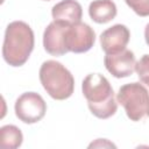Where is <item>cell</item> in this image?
<instances>
[{"label": "cell", "instance_id": "cell-1", "mask_svg": "<svg viewBox=\"0 0 149 149\" xmlns=\"http://www.w3.org/2000/svg\"><path fill=\"white\" fill-rule=\"evenodd\" d=\"M81 91L87 100L91 113L99 119H108L118 109L114 91L108 79L100 73L87 74L81 84Z\"/></svg>", "mask_w": 149, "mask_h": 149}, {"label": "cell", "instance_id": "cell-2", "mask_svg": "<svg viewBox=\"0 0 149 149\" xmlns=\"http://www.w3.org/2000/svg\"><path fill=\"white\" fill-rule=\"evenodd\" d=\"M35 44L34 31L30 26L23 21L10 22L5 31L2 56L7 64L10 66L23 65Z\"/></svg>", "mask_w": 149, "mask_h": 149}, {"label": "cell", "instance_id": "cell-3", "mask_svg": "<svg viewBox=\"0 0 149 149\" xmlns=\"http://www.w3.org/2000/svg\"><path fill=\"white\" fill-rule=\"evenodd\" d=\"M40 81L47 93L55 100L70 98L74 90L72 73L59 62L45 61L40 68Z\"/></svg>", "mask_w": 149, "mask_h": 149}, {"label": "cell", "instance_id": "cell-4", "mask_svg": "<svg viewBox=\"0 0 149 149\" xmlns=\"http://www.w3.org/2000/svg\"><path fill=\"white\" fill-rule=\"evenodd\" d=\"M116 100L123 106L132 121H140L149 116V90L142 83L125 84L119 88Z\"/></svg>", "mask_w": 149, "mask_h": 149}, {"label": "cell", "instance_id": "cell-5", "mask_svg": "<svg viewBox=\"0 0 149 149\" xmlns=\"http://www.w3.org/2000/svg\"><path fill=\"white\" fill-rule=\"evenodd\" d=\"M14 109L19 120L31 125L43 119L47 112V104L38 93L26 92L16 99Z\"/></svg>", "mask_w": 149, "mask_h": 149}, {"label": "cell", "instance_id": "cell-6", "mask_svg": "<svg viewBox=\"0 0 149 149\" xmlns=\"http://www.w3.org/2000/svg\"><path fill=\"white\" fill-rule=\"evenodd\" d=\"M95 42L94 30L84 22L70 24L65 31V47L68 51L83 54L88 51Z\"/></svg>", "mask_w": 149, "mask_h": 149}, {"label": "cell", "instance_id": "cell-7", "mask_svg": "<svg viewBox=\"0 0 149 149\" xmlns=\"http://www.w3.org/2000/svg\"><path fill=\"white\" fill-rule=\"evenodd\" d=\"M107 71L115 78H126L135 71L136 59L133 51L123 49L116 54H106L104 58Z\"/></svg>", "mask_w": 149, "mask_h": 149}, {"label": "cell", "instance_id": "cell-8", "mask_svg": "<svg viewBox=\"0 0 149 149\" xmlns=\"http://www.w3.org/2000/svg\"><path fill=\"white\" fill-rule=\"evenodd\" d=\"M70 24L61 21H52L43 34V47L52 56H63L68 51L65 47V31Z\"/></svg>", "mask_w": 149, "mask_h": 149}, {"label": "cell", "instance_id": "cell-9", "mask_svg": "<svg viewBox=\"0 0 149 149\" xmlns=\"http://www.w3.org/2000/svg\"><path fill=\"white\" fill-rule=\"evenodd\" d=\"M130 38L129 29L121 23L114 24L100 35V44L105 54H116L126 49Z\"/></svg>", "mask_w": 149, "mask_h": 149}, {"label": "cell", "instance_id": "cell-10", "mask_svg": "<svg viewBox=\"0 0 149 149\" xmlns=\"http://www.w3.org/2000/svg\"><path fill=\"white\" fill-rule=\"evenodd\" d=\"M51 15L54 21H61L68 24H73L80 22L83 8L81 5L76 0H63L52 7Z\"/></svg>", "mask_w": 149, "mask_h": 149}, {"label": "cell", "instance_id": "cell-11", "mask_svg": "<svg viewBox=\"0 0 149 149\" xmlns=\"http://www.w3.org/2000/svg\"><path fill=\"white\" fill-rule=\"evenodd\" d=\"M118 9L112 0H93L88 6V15L97 23H107L116 16Z\"/></svg>", "mask_w": 149, "mask_h": 149}, {"label": "cell", "instance_id": "cell-12", "mask_svg": "<svg viewBox=\"0 0 149 149\" xmlns=\"http://www.w3.org/2000/svg\"><path fill=\"white\" fill-rule=\"evenodd\" d=\"M23 135L20 128L14 125H6L0 128V144L2 148L15 149L22 144Z\"/></svg>", "mask_w": 149, "mask_h": 149}, {"label": "cell", "instance_id": "cell-13", "mask_svg": "<svg viewBox=\"0 0 149 149\" xmlns=\"http://www.w3.org/2000/svg\"><path fill=\"white\" fill-rule=\"evenodd\" d=\"M135 71L141 83L149 90V55H143L140 61L136 62Z\"/></svg>", "mask_w": 149, "mask_h": 149}, {"label": "cell", "instance_id": "cell-14", "mask_svg": "<svg viewBox=\"0 0 149 149\" xmlns=\"http://www.w3.org/2000/svg\"><path fill=\"white\" fill-rule=\"evenodd\" d=\"M125 2L140 16H149V0H125Z\"/></svg>", "mask_w": 149, "mask_h": 149}, {"label": "cell", "instance_id": "cell-15", "mask_svg": "<svg viewBox=\"0 0 149 149\" xmlns=\"http://www.w3.org/2000/svg\"><path fill=\"white\" fill-rule=\"evenodd\" d=\"M116 146L112 142H109L106 139H97L94 142L90 143L88 148H115Z\"/></svg>", "mask_w": 149, "mask_h": 149}, {"label": "cell", "instance_id": "cell-16", "mask_svg": "<svg viewBox=\"0 0 149 149\" xmlns=\"http://www.w3.org/2000/svg\"><path fill=\"white\" fill-rule=\"evenodd\" d=\"M144 38H146V42H147V44L149 45V23L146 26V28H144Z\"/></svg>", "mask_w": 149, "mask_h": 149}, {"label": "cell", "instance_id": "cell-17", "mask_svg": "<svg viewBox=\"0 0 149 149\" xmlns=\"http://www.w3.org/2000/svg\"><path fill=\"white\" fill-rule=\"evenodd\" d=\"M45 1H49V0H45Z\"/></svg>", "mask_w": 149, "mask_h": 149}]
</instances>
